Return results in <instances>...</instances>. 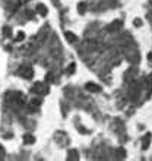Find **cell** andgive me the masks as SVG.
<instances>
[{"label": "cell", "instance_id": "cell-7", "mask_svg": "<svg viewBox=\"0 0 152 161\" xmlns=\"http://www.w3.org/2000/svg\"><path fill=\"white\" fill-rule=\"evenodd\" d=\"M35 10H37V13L38 15H41V16H46L47 15V8L44 6V5H42V3H40V5H37V8H35Z\"/></svg>", "mask_w": 152, "mask_h": 161}, {"label": "cell", "instance_id": "cell-18", "mask_svg": "<svg viewBox=\"0 0 152 161\" xmlns=\"http://www.w3.org/2000/svg\"><path fill=\"white\" fill-rule=\"evenodd\" d=\"M148 82H149V84H152V73L148 76Z\"/></svg>", "mask_w": 152, "mask_h": 161}, {"label": "cell", "instance_id": "cell-5", "mask_svg": "<svg viewBox=\"0 0 152 161\" xmlns=\"http://www.w3.org/2000/svg\"><path fill=\"white\" fill-rule=\"evenodd\" d=\"M22 141H24L25 145H32V144H35V136H32L31 133H25Z\"/></svg>", "mask_w": 152, "mask_h": 161}, {"label": "cell", "instance_id": "cell-15", "mask_svg": "<svg viewBox=\"0 0 152 161\" xmlns=\"http://www.w3.org/2000/svg\"><path fill=\"white\" fill-rule=\"evenodd\" d=\"M31 106H34V107L41 106V100H40V98H32V100H31Z\"/></svg>", "mask_w": 152, "mask_h": 161}, {"label": "cell", "instance_id": "cell-13", "mask_svg": "<svg viewBox=\"0 0 152 161\" xmlns=\"http://www.w3.org/2000/svg\"><path fill=\"white\" fill-rule=\"evenodd\" d=\"M116 154L119 155V158H124V157H126V151H124L123 148H119V149L116 151Z\"/></svg>", "mask_w": 152, "mask_h": 161}, {"label": "cell", "instance_id": "cell-12", "mask_svg": "<svg viewBox=\"0 0 152 161\" xmlns=\"http://www.w3.org/2000/svg\"><path fill=\"white\" fill-rule=\"evenodd\" d=\"M78 12H79V13H85V12H86V5H85V3H79Z\"/></svg>", "mask_w": 152, "mask_h": 161}, {"label": "cell", "instance_id": "cell-3", "mask_svg": "<svg viewBox=\"0 0 152 161\" xmlns=\"http://www.w3.org/2000/svg\"><path fill=\"white\" fill-rule=\"evenodd\" d=\"M121 25H123L121 21H114L113 24H110V25L107 27V31H108V32H116V31H119V29L121 28Z\"/></svg>", "mask_w": 152, "mask_h": 161}, {"label": "cell", "instance_id": "cell-14", "mask_svg": "<svg viewBox=\"0 0 152 161\" xmlns=\"http://www.w3.org/2000/svg\"><path fill=\"white\" fill-rule=\"evenodd\" d=\"M75 71H76V64H75V63H72V64L67 67V72H69V75H73V73H75Z\"/></svg>", "mask_w": 152, "mask_h": 161}, {"label": "cell", "instance_id": "cell-2", "mask_svg": "<svg viewBox=\"0 0 152 161\" xmlns=\"http://www.w3.org/2000/svg\"><path fill=\"white\" fill-rule=\"evenodd\" d=\"M32 92H35V94H48V86L47 85H44L42 82H37L34 86H32Z\"/></svg>", "mask_w": 152, "mask_h": 161}, {"label": "cell", "instance_id": "cell-11", "mask_svg": "<svg viewBox=\"0 0 152 161\" xmlns=\"http://www.w3.org/2000/svg\"><path fill=\"white\" fill-rule=\"evenodd\" d=\"M79 157H78V151H75V149H72V151H69V160H78Z\"/></svg>", "mask_w": 152, "mask_h": 161}, {"label": "cell", "instance_id": "cell-20", "mask_svg": "<svg viewBox=\"0 0 152 161\" xmlns=\"http://www.w3.org/2000/svg\"><path fill=\"white\" fill-rule=\"evenodd\" d=\"M0 152H3V148L2 147H0Z\"/></svg>", "mask_w": 152, "mask_h": 161}, {"label": "cell", "instance_id": "cell-8", "mask_svg": "<svg viewBox=\"0 0 152 161\" xmlns=\"http://www.w3.org/2000/svg\"><path fill=\"white\" fill-rule=\"evenodd\" d=\"M64 37H66V40H67L69 42H75V41L78 40V37H76L73 32H69V31H66V32H64Z\"/></svg>", "mask_w": 152, "mask_h": 161}, {"label": "cell", "instance_id": "cell-4", "mask_svg": "<svg viewBox=\"0 0 152 161\" xmlns=\"http://www.w3.org/2000/svg\"><path fill=\"white\" fill-rule=\"evenodd\" d=\"M85 89L89 91V92H100L101 91V86L98 84H94V82H88L85 85Z\"/></svg>", "mask_w": 152, "mask_h": 161}, {"label": "cell", "instance_id": "cell-1", "mask_svg": "<svg viewBox=\"0 0 152 161\" xmlns=\"http://www.w3.org/2000/svg\"><path fill=\"white\" fill-rule=\"evenodd\" d=\"M18 75L25 78V79H31L32 75H34V71H32V67H29V66H20L19 71H18Z\"/></svg>", "mask_w": 152, "mask_h": 161}, {"label": "cell", "instance_id": "cell-10", "mask_svg": "<svg viewBox=\"0 0 152 161\" xmlns=\"http://www.w3.org/2000/svg\"><path fill=\"white\" fill-rule=\"evenodd\" d=\"M3 35L5 37H12V28L10 27H3Z\"/></svg>", "mask_w": 152, "mask_h": 161}, {"label": "cell", "instance_id": "cell-6", "mask_svg": "<svg viewBox=\"0 0 152 161\" xmlns=\"http://www.w3.org/2000/svg\"><path fill=\"white\" fill-rule=\"evenodd\" d=\"M151 139H152V135H151V133H146V135L142 138V148H143V149H148Z\"/></svg>", "mask_w": 152, "mask_h": 161}, {"label": "cell", "instance_id": "cell-9", "mask_svg": "<svg viewBox=\"0 0 152 161\" xmlns=\"http://www.w3.org/2000/svg\"><path fill=\"white\" fill-rule=\"evenodd\" d=\"M24 40H25V32H24V31H19V32L16 34V40H15V41L19 42V41H24Z\"/></svg>", "mask_w": 152, "mask_h": 161}, {"label": "cell", "instance_id": "cell-19", "mask_svg": "<svg viewBox=\"0 0 152 161\" xmlns=\"http://www.w3.org/2000/svg\"><path fill=\"white\" fill-rule=\"evenodd\" d=\"M148 60L152 63V53H149V54H148Z\"/></svg>", "mask_w": 152, "mask_h": 161}, {"label": "cell", "instance_id": "cell-16", "mask_svg": "<svg viewBox=\"0 0 152 161\" xmlns=\"http://www.w3.org/2000/svg\"><path fill=\"white\" fill-rule=\"evenodd\" d=\"M133 25H135V27H142V21H140V19H135V21H133Z\"/></svg>", "mask_w": 152, "mask_h": 161}, {"label": "cell", "instance_id": "cell-17", "mask_svg": "<svg viewBox=\"0 0 152 161\" xmlns=\"http://www.w3.org/2000/svg\"><path fill=\"white\" fill-rule=\"evenodd\" d=\"M46 81L51 82V81H53V73H47V75H46Z\"/></svg>", "mask_w": 152, "mask_h": 161}]
</instances>
